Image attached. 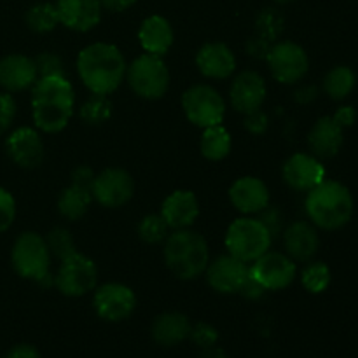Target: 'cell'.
<instances>
[{
  "label": "cell",
  "instance_id": "cell-1",
  "mask_svg": "<svg viewBox=\"0 0 358 358\" xmlns=\"http://www.w3.org/2000/svg\"><path fill=\"white\" fill-rule=\"evenodd\" d=\"M31 90V115L41 131L58 133L76 108V91L66 77H38Z\"/></svg>",
  "mask_w": 358,
  "mask_h": 358
},
{
  "label": "cell",
  "instance_id": "cell-2",
  "mask_svg": "<svg viewBox=\"0 0 358 358\" xmlns=\"http://www.w3.org/2000/svg\"><path fill=\"white\" fill-rule=\"evenodd\" d=\"M126 59L114 44L94 42L77 56V72L93 94L114 93L126 76Z\"/></svg>",
  "mask_w": 358,
  "mask_h": 358
},
{
  "label": "cell",
  "instance_id": "cell-3",
  "mask_svg": "<svg viewBox=\"0 0 358 358\" xmlns=\"http://www.w3.org/2000/svg\"><path fill=\"white\" fill-rule=\"evenodd\" d=\"M304 206L315 227L336 231L352 220L355 203L345 184L338 180H324L308 191Z\"/></svg>",
  "mask_w": 358,
  "mask_h": 358
},
{
  "label": "cell",
  "instance_id": "cell-4",
  "mask_svg": "<svg viewBox=\"0 0 358 358\" xmlns=\"http://www.w3.org/2000/svg\"><path fill=\"white\" fill-rule=\"evenodd\" d=\"M164 261L177 278L194 280L208 268V243L199 233L177 229L173 234H168L164 243Z\"/></svg>",
  "mask_w": 358,
  "mask_h": 358
},
{
  "label": "cell",
  "instance_id": "cell-5",
  "mask_svg": "<svg viewBox=\"0 0 358 358\" xmlns=\"http://www.w3.org/2000/svg\"><path fill=\"white\" fill-rule=\"evenodd\" d=\"M13 268L21 278L34 280L41 285H52L49 268H51V252H49L45 238L37 233H23L14 241L10 254Z\"/></svg>",
  "mask_w": 358,
  "mask_h": 358
},
{
  "label": "cell",
  "instance_id": "cell-6",
  "mask_svg": "<svg viewBox=\"0 0 358 358\" xmlns=\"http://www.w3.org/2000/svg\"><path fill=\"white\" fill-rule=\"evenodd\" d=\"M273 236L268 227L254 217H240L234 220L226 233V248L229 255L243 262L257 261L269 252Z\"/></svg>",
  "mask_w": 358,
  "mask_h": 358
},
{
  "label": "cell",
  "instance_id": "cell-7",
  "mask_svg": "<svg viewBox=\"0 0 358 358\" xmlns=\"http://www.w3.org/2000/svg\"><path fill=\"white\" fill-rule=\"evenodd\" d=\"M126 77L131 90L145 100H157L170 87V72L161 56L142 55L126 69Z\"/></svg>",
  "mask_w": 358,
  "mask_h": 358
},
{
  "label": "cell",
  "instance_id": "cell-8",
  "mask_svg": "<svg viewBox=\"0 0 358 358\" xmlns=\"http://www.w3.org/2000/svg\"><path fill=\"white\" fill-rule=\"evenodd\" d=\"M182 108L189 122L203 129L222 124L224 115H226L224 98L220 96L219 91L206 84H196L189 87L182 96Z\"/></svg>",
  "mask_w": 358,
  "mask_h": 358
},
{
  "label": "cell",
  "instance_id": "cell-9",
  "mask_svg": "<svg viewBox=\"0 0 358 358\" xmlns=\"http://www.w3.org/2000/svg\"><path fill=\"white\" fill-rule=\"evenodd\" d=\"M98 282V268L93 259L76 252L63 259L55 276V285L63 296L80 297L94 290Z\"/></svg>",
  "mask_w": 358,
  "mask_h": 358
},
{
  "label": "cell",
  "instance_id": "cell-10",
  "mask_svg": "<svg viewBox=\"0 0 358 358\" xmlns=\"http://www.w3.org/2000/svg\"><path fill=\"white\" fill-rule=\"evenodd\" d=\"M266 59L273 77L282 84L299 83L310 70V58L306 51L299 44L290 41L273 44Z\"/></svg>",
  "mask_w": 358,
  "mask_h": 358
},
{
  "label": "cell",
  "instance_id": "cell-11",
  "mask_svg": "<svg viewBox=\"0 0 358 358\" xmlns=\"http://www.w3.org/2000/svg\"><path fill=\"white\" fill-rule=\"evenodd\" d=\"M248 271L264 290L287 289L297 275L296 262L289 255L278 252H266L257 261L252 262Z\"/></svg>",
  "mask_w": 358,
  "mask_h": 358
},
{
  "label": "cell",
  "instance_id": "cell-12",
  "mask_svg": "<svg viewBox=\"0 0 358 358\" xmlns=\"http://www.w3.org/2000/svg\"><path fill=\"white\" fill-rule=\"evenodd\" d=\"M135 192V182L131 175L121 168H108L94 177L91 194L105 208L124 206Z\"/></svg>",
  "mask_w": 358,
  "mask_h": 358
},
{
  "label": "cell",
  "instance_id": "cell-13",
  "mask_svg": "<svg viewBox=\"0 0 358 358\" xmlns=\"http://www.w3.org/2000/svg\"><path fill=\"white\" fill-rule=\"evenodd\" d=\"M93 306L101 320L122 322L135 311L136 296L128 285L105 283L94 292Z\"/></svg>",
  "mask_w": 358,
  "mask_h": 358
},
{
  "label": "cell",
  "instance_id": "cell-14",
  "mask_svg": "<svg viewBox=\"0 0 358 358\" xmlns=\"http://www.w3.org/2000/svg\"><path fill=\"white\" fill-rule=\"evenodd\" d=\"M247 262L233 257V255H222L213 262H208L206 268V280L208 285L219 294H240L241 287L248 278Z\"/></svg>",
  "mask_w": 358,
  "mask_h": 358
},
{
  "label": "cell",
  "instance_id": "cell-15",
  "mask_svg": "<svg viewBox=\"0 0 358 358\" xmlns=\"http://www.w3.org/2000/svg\"><path fill=\"white\" fill-rule=\"evenodd\" d=\"M283 178L296 191H311L325 180V168L313 154L297 152L283 164Z\"/></svg>",
  "mask_w": 358,
  "mask_h": 358
},
{
  "label": "cell",
  "instance_id": "cell-16",
  "mask_svg": "<svg viewBox=\"0 0 358 358\" xmlns=\"http://www.w3.org/2000/svg\"><path fill=\"white\" fill-rule=\"evenodd\" d=\"M6 150L10 159L21 168H37L44 159V142L37 129L20 128L6 140Z\"/></svg>",
  "mask_w": 358,
  "mask_h": 358
},
{
  "label": "cell",
  "instance_id": "cell-17",
  "mask_svg": "<svg viewBox=\"0 0 358 358\" xmlns=\"http://www.w3.org/2000/svg\"><path fill=\"white\" fill-rule=\"evenodd\" d=\"M231 103L241 114L259 110L266 100V80L261 73L247 70L236 76L231 84Z\"/></svg>",
  "mask_w": 358,
  "mask_h": 358
},
{
  "label": "cell",
  "instance_id": "cell-18",
  "mask_svg": "<svg viewBox=\"0 0 358 358\" xmlns=\"http://www.w3.org/2000/svg\"><path fill=\"white\" fill-rule=\"evenodd\" d=\"M59 23L73 31H87L101 20V0H58Z\"/></svg>",
  "mask_w": 358,
  "mask_h": 358
},
{
  "label": "cell",
  "instance_id": "cell-19",
  "mask_svg": "<svg viewBox=\"0 0 358 358\" xmlns=\"http://www.w3.org/2000/svg\"><path fill=\"white\" fill-rule=\"evenodd\" d=\"M229 199L238 212L245 215L261 213L269 206V191L257 177H241L231 185Z\"/></svg>",
  "mask_w": 358,
  "mask_h": 358
},
{
  "label": "cell",
  "instance_id": "cell-20",
  "mask_svg": "<svg viewBox=\"0 0 358 358\" xmlns=\"http://www.w3.org/2000/svg\"><path fill=\"white\" fill-rule=\"evenodd\" d=\"M283 243H285L287 255L292 261L308 262L318 252L320 238H318V231L313 224L306 222V220H297L283 231Z\"/></svg>",
  "mask_w": 358,
  "mask_h": 358
},
{
  "label": "cell",
  "instance_id": "cell-21",
  "mask_svg": "<svg viewBox=\"0 0 358 358\" xmlns=\"http://www.w3.org/2000/svg\"><path fill=\"white\" fill-rule=\"evenodd\" d=\"M199 215V201L194 192L175 191L161 206V217L171 229H189Z\"/></svg>",
  "mask_w": 358,
  "mask_h": 358
},
{
  "label": "cell",
  "instance_id": "cell-22",
  "mask_svg": "<svg viewBox=\"0 0 358 358\" xmlns=\"http://www.w3.org/2000/svg\"><path fill=\"white\" fill-rule=\"evenodd\" d=\"M38 79L35 59L23 55H9L0 59V86L7 91H24Z\"/></svg>",
  "mask_w": 358,
  "mask_h": 358
},
{
  "label": "cell",
  "instance_id": "cell-23",
  "mask_svg": "<svg viewBox=\"0 0 358 358\" xmlns=\"http://www.w3.org/2000/svg\"><path fill=\"white\" fill-rule=\"evenodd\" d=\"M196 65L199 72L208 79H227L236 69L234 52L222 42L205 44L196 55Z\"/></svg>",
  "mask_w": 358,
  "mask_h": 358
},
{
  "label": "cell",
  "instance_id": "cell-24",
  "mask_svg": "<svg viewBox=\"0 0 358 358\" xmlns=\"http://www.w3.org/2000/svg\"><path fill=\"white\" fill-rule=\"evenodd\" d=\"M345 142V129L332 119V115L320 117L308 135V143L313 156L331 159L341 150Z\"/></svg>",
  "mask_w": 358,
  "mask_h": 358
},
{
  "label": "cell",
  "instance_id": "cell-25",
  "mask_svg": "<svg viewBox=\"0 0 358 358\" xmlns=\"http://www.w3.org/2000/svg\"><path fill=\"white\" fill-rule=\"evenodd\" d=\"M138 41L147 55L163 56L173 44V28L166 17L149 16L140 24Z\"/></svg>",
  "mask_w": 358,
  "mask_h": 358
},
{
  "label": "cell",
  "instance_id": "cell-26",
  "mask_svg": "<svg viewBox=\"0 0 358 358\" xmlns=\"http://www.w3.org/2000/svg\"><path fill=\"white\" fill-rule=\"evenodd\" d=\"M191 327V322L185 315L170 311V313L159 315L154 320L152 338L161 346H177L189 338Z\"/></svg>",
  "mask_w": 358,
  "mask_h": 358
},
{
  "label": "cell",
  "instance_id": "cell-27",
  "mask_svg": "<svg viewBox=\"0 0 358 358\" xmlns=\"http://www.w3.org/2000/svg\"><path fill=\"white\" fill-rule=\"evenodd\" d=\"M91 199H93V194H91L90 189L70 185V187L63 189L62 194H59L58 210L65 219L79 220L90 210Z\"/></svg>",
  "mask_w": 358,
  "mask_h": 358
},
{
  "label": "cell",
  "instance_id": "cell-28",
  "mask_svg": "<svg viewBox=\"0 0 358 358\" xmlns=\"http://www.w3.org/2000/svg\"><path fill=\"white\" fill-rule=\"evenodd\" d=\"M231 145H233V140H231L229 131L222 124H215L205 128L199 149L206 159L220 161L231 152Z\"/></svg>",
  "mask_w": 358,
  "mask_h": 358
},
{
  "label": "cell",
  "instance_id": "cell-29",
  "mask_svg": "<svg viewBox=\"0 0 358 358\" xmlns=\"http://www.w3.org/2000/svg\"><path fill=\"white\" fill-rule=\"evenodd\" d=\"M357 76L350 66L339 65L329 70L327 76L324 77V91L332 98V100H345L355 90Z\"/></svg>",
  "mask_w": 358,
  "mask_h": 358
},
{
  "label": "cell",
  "instance_id": "cell-30",
  "mask_svg": "<svg viewBox=\"0 0 358 358\" xmlns=\"http://www.w3.org/2000/svg\"><path fill=\"white\" fill-rule=\"evenodd\" d=\"M58 23L59 16L55 3H37V6L30 7V10L27 13L28 28L37 31V34H48V31L55 30V28L58 27Z\"/></svg>",
  "mask_w": 358,
  "mask_h": 358
},
{
  "label": "cell",
  "instance_id": "cell-31",
  "mask_svg": "<svg viewBox=\"0 0 358 358\" xmlns=\"http://www.w3.org/2000/svg\"><path fill=\"white\" fill-rule=\"evenodd\" d=\"M112 115V103L103 94H91L80 107V119L90 126H100Z\"/></svg>",
  "mask_w": 358,
  "mask_h": 358
},
{
  "label": "cell",
  "instance_id": "cell-32",
  "mask_svg": "<svg viewBox=\"0 0 358 358\" xmlns=\"http://www.w3.org/2000/svg\"><path fill=\"white\" fill-rule=\"evenodd\" d=\"M301 280H303V285L308 292L322 294L329 289V285H331L332 273L325 262H310V264L304 268Z\"/></svg>",
  "mask_w": 358,
  "mask_h": 358
},
{
  "label": "cell",
  "instance_id": "cell-33",
  "mask_svg": "<svg viewBox=\"0 0 358 358\" xmlns=\"http://www.w3.org/2000/svg\"><path fill=\"white\" fill-rule=\"evenodd\" d=\"M168 224L159 215H145L138 224V236L142 238L145 243L156 245L161 243L168 238Z\"/></svg>",
  "mask_w": 358,
  "mask_h": 358
},
{
  "label": "cell",
  "instance_id": "cell-34",
  "mask_svg": "<svg viewBox=\"0 0 358 358\" xmlns=\"http://www.w3.org/2000/svg\"><path fill=\"white\" fill-rule=\"evenodd\" d=\"M45 243H48L51 255L58 257L59 261L70 257V255H73L77 252L72 234L66 229H63V227L52 229L51 233L48 234V238H45Z\"/></svg>",
  "mask_w": 358,
  "mask_h": 358
},
{
  "label": "cell",
  "instance_id": "cell-35",
  "mask_svg": "<svg viewBox=\"0 0 358 358\" xmlns=\"http://www.w3.org/2000/svg\"><path fill=\"white\" fill-rule=\"evenodd\" d=\"M255 28H257L259 37L266 38V41H269V42L276 41V38L280 37V34L283 31L282 14L276 13L275 9L262 10V13L257 16Z\"/></svg>",
  "mask_w": 358,
  "mask_h": 358
},
{
  "label": "cell",
  "instance_id": "cell-36",
  "mask_svg": "<svg viewBox=\"0 0 358 358\" xmlns=\"http://www.w3.org/2000/svg\"><path fill=\"white\" fill-rule=\"evenodd\" d=\"M38 77H66L65 76V65H63L62 58L55 52H42L37 59Z\"/></svg>",
  "mask_w": 358,
  "mask_h": 358
},
{
  "label": "cell",
  "instance_id": "cell-37",
  "mask_svg": "<svg viewBox=\"0 0 358 358\" xmlns=\"http://www.w3.org/2000/svg\"><path fill=\"white\" fill-rule=\"evenodd\" d=\"M189 338H191L192 341H194V345H198L199 348L206 350L217 345V341H219V332H217V329L213 327V325L201 322V324L192 325Z\"/></svg>",
  "mask_w": 358,
  "mask_h": 358
},
{
  "label": "cell",
  "instance_id": "cell-38",
  "mask_svg": "<svg viewBox=\"0 0 358 358\" xmlns=\"http://www.w3.org/2000/svg\"><path fill=\"white\" fill-rule=\"evenodd\" d=\"M16 217V201L7 189L0 187V233L9 229Z\"/></svg>",
  "mask_w": 358,
  "mask_h": 358
},
{
  "label": "cell",
  "instance_id": "cell-39",
  "mask_svg": "<svg viewBox=\"0 0 358 358\" xmlns=\"http://www.w3.org/2000/svg\"><path fill=\"white\" fill-rule=\"evenodd\" d=\"M16 117V101L9 93H0V136L10 128Z\"/></svg>",
  "mask_w": 358,
  "mask_h": 358
},
{
  "label": "cell",
  "instance_id": "cell-40",
  "mask_svg": "<svg viewBox=\"0 0 358 358\" xmlns=\"http://www.w3.org/2000/svg\"><path fill=\"white\" fill-rule=\"evenodd\" d=\"M245 128L250 133H254V135H261V133L268 129V115L261 108L250 112V114H247V119H245Z\"/></svg>",
  "mask_w": 358,
  "mask_h": 358
},
{
  "label": "cell",
  "instance_id": "cell-41",
  "mask_svg": "<svg viewBox=\"0 0 358 358\" xmlns=\"http://www.w3.org/2000/svg\"><path fill=\"white\" fill-rule=\"evenodd\" d=\"M259 220H261V222L268 227V231L271 233V236H275L276 233H280V231H282V213H280L278 210L269 208L268 206V208H264L261 212Z\"/></svg>",
  "mask_w": 358,
  "mask_h": 358
},
{
  "label": "cell",
  "instance_id": "cell-42",
  "mask_svg": "<svg viewBox=\"0 0 358 358\" xmlns=\"http://www.w3.org/2000/svg\"><path fill=\"white\" fill-rule=\"evenodd\" d=\"M96 175L93 173L90 166H79L76 171L72 173V185H77V187L83 189H90L93 187V182Z\"/></svg>",
  "mask_w": 358,
  "mask_h": 358
},
{
  "label": "cell",
  "instance_id": "cell-43",
  "mask_svg": "<svg viewBox=\"0 0 358 358\" xmlns=\"http://www.w3.org/2000/svg\"><path fill=\"white\" fill-rule=\"evenodd\" d=\"M332 119H334L343 129L350 128V126L355 124L357 110L352 107V105H343V107H339L338 110H336V114L332 115Z\"/></svg>",
  "mask_w": 358,
  "mask_h": 358
},
{
  "label": "cell",
  "instance_id": "cell-44",
  "mask_svg": "<svg viewBox=\"0 0 358 358\" xmlns=\"http://www.w3.org/2000/svg\"><path fill=\"white\" fill-rule=\"evenodd\" d=\"M271 42L269 41H266V38H262V37H254V38H250V41H248V44H247V51L250 52L252 56H254V58H266V56H268V52H269V49H271Z\"/></svg>",
  "mask_w": 358,
  "mask_h": 358
},
{
  "label": "cell",
  "instance_id": "cell-45",
  "mask_svg": "<svg viewBox=\"0 0 358 358\" xmlns=\"http://www.w3.org/2000/svg\"><path fill=\"white\" fill-rule=\"evenodd\" d=\"M266 290L262 289V285H259V283L252 278L250 273H248L247 282L243 283V287H241V290H240L241 296H245L247 299H259V297H262V294Z\"/></svg>",
  "mask_w": 358,
  "mask_h": 358
},
{
  "label": "cell",
  "instance_id": "cell-46",
  "mask_svg": "<svg viewBox=\"0 0 358 358\" xmlns=\"http://www.w3.org/2000/svg\"><path fill=\"white\" fill-rule=\"evenodd\" d=\"M6 358H41V353L31 345H17L7 352Z\"/></svg>",
  "mask_w": 358,
  "mask_h": 358
},
{
  "label": "cell",
  "instance_id": "cell-47",
  "mask_svg": "<svg viewBox=\"0 0 358 358\" xmlns=\"http://www.w3.org/2000/svg\"><path fill=\"white\" fill-rule=\"evenodd\" d=\"M135 2L136 0H101V6L108 10H114V13H121V10L129 9Z\"/></svg>",
  "mask_w": 358,
  "mask_h": 358
},
{
  "label": "cell",
  "instance_id": "cell-48",
  "mask_svg": "<svg viewBox=\"0 0 358 358\" xmlns=\"http://www.w3.org/2000/svg\"><path fill=\"white\" fill-rule=\"evenodd\" d=\"M318 91L315 86H304L301 87L299 91L296 93V100L299 101V103H310V101H313L315 98H317Z\"/></svg>",
  "mask_w": 358,
  "mask_h": 358
},
{
  "label": "cell",
  "instance_id": "cell-49",
  "mask_svg": "<svg viewBox=\"0 0 358 358\" xmlns=\"http://www.w3.org/2000/svg\"><path fill=\"white\" fill-rule=\"evenodd\" d=\"M199 358H229V357H227V353L224 352V350L217 348V346H212V348L203 350Z\"/></svg>",
  "mask_w": 358,
  "mask_h": 358
},
{
  "label": "cell",
  "instance_id": "cell-50",
  "mask_svg": "<svg viewBox=\"0 0 358 358\" xmlns=\"http://www.w3.org/2000/svg\"><path fill=\"white\" fill-rule=\"evenodd\" d=\"M275 2H278V3H289V2H292V0H275Z\"/></svg>",
  "mask_w": 358,
  "mask_h": 358
}]
</instances>
